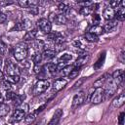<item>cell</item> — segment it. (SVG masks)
<instances>
[{"label":"cell","mask_w":125,"mask_h":125,"mask_svg":"<svg viewBox=\"0 0 125 125\" xmlns=\"http://www.w3.org/2000/svg\"><path fill=\"white\" fill-rule=\"evenodd\" d=\"M15 59L18 62H21L23 60H26L28 55V48L25 43L20 42L14 47V53H13Z\"/></svg>","instance_id":"1"},{"label":"cell","mask_w":125,"mask_h":125,"mask_svg":"<svg viewBox=\"0 0 125 125\" xmlns=\"http://www.w3.org/2000/svg\"><path fill=\"white\" fill-rule=\"evenodd\" d=\"M50 87V82L46 79H39L35 85H34V88H33V95L34 96H37V95H40L42 93H44L48 88Z\"/></svg>","instance_id":"2"},{"label":"cell","mask_w":125,"mask_h":125,"mask_svg":"<svg viewBox=\"0 0 125 125\" xmlns=\"http://www.w3.org/2000/svg\"><path fill=\"white\" fill-rule=\"evenodd\" d=\"M104 100V92L103 88H96L91 96L90 102L94 104H101L103 101Z\"/></svg>","instance_id":"3"},{"label":"cell","mask_w":125,"mask_h":125,"mask_svg":"<svg viewBox=\"0 0 125 125\" xmlns=\"http://www.w3.org/2000/svg\"><path fill=\"white\" fill-rule=\"evenodd\" d=\"M105 84V88L104 89V96H107V97H111L113 96L117 89H118V85L110 78L107 80V82L104 83Z\"/></svg>","instance_id":"4"},{"label":"cell","mask_w":125,"mask_h":125,"mask_svg":"<svg viewBox=\"0 0 125 125\" xmlns=\"http://www.w3.org/2000/svg\"><path fill=\"white\" fill-rule=\"evenodd\" d=\"M5 73L7 74V76L9 75H20V68L19 66L15 63V62H12L11 61H6V63H5Z\"/></svg>","instance_id":"5"},{"label":"cell","mask_w":125,"mask_h":125,"mask_svg":"<svg viewBox=\"0 0 125 125\" xmlns=\"http://www.w3.org/2000/svg\"><path fill=\"white\" fill-rule=\"evenodd\" d=\"M37 26L40 28V30L46 34L50 33L52 31V23L49 21V20L45 18H41L37 21Z\"/></svg>","instance_id":"6"},{"label":"cell","mask_w":125,"mask_h":125,"mask_svg":"<svg viewBox=\"0 0 125 125\" xmlns=\"http://www.w3.org/2000/svg\"><path fill=\"white\" fill-rule=\"evenodd\" d=\"M49 21L51 22H55L56 24L58 25H61V24H65L67 22V18L66 16L62 15V14H54V13H51L50 14V17H49Z\"/></svg>","instance_id":"7"},{"label":"cell","mask_w":125,"mask_h":125,"mask_svg":"<svg viewBox=\"0 0 125 125\" xmlns=\"http://www.w3.org/2000/svg\"><path fill=\"white\" fill-rule=\"evenodd\" d=\"M31 25V22L29 20L27 19H23L21 20V21H18L17 23H15V25L13 26L12 30H16V31H21V30H24V29H27L29 26Z\"/></svg>","instance_id":"8"},{"label":"cell","mask_w":125,"mask_h":125,"mask_svg":"<svg viewBox=\"0 0 125 125\" xmlns=\"http://www.w3.org/2000/svg\"><path fill=\"white\" fill-rule=\"evenodd\" d=\"M48 38L52 40L56 45H61L63 42V36L62 35L61 32L59 31H51L50 33L47 34Z\"/></svg>","instance_id":"9"},{"label":"cell","mask_w":125,"mask_h":125,"mask_svg":"<svg viewBox=\"0 0 125 125\" xmlns=\"http://www.w3.org/2000/svg\"><path fill=\"white\" fill-rule=\"evenodd\" d=\"M85 99H86V96H85L84 92H80V93L76 94V95L73 97V99H72L71 107H72L73 109L76 108V107H78L80 104H83V102L85 101Z\"/></svg>","instance_id":"10"},{"label":"cell","mask_w":125,"mask_h":125,"mask_svg":"<svg viewBox=\"0 0 125 125\" xmlns=\"http://www.w3.org/2000/svg\"><path fill=\"white\" fill-rule=\"evenodd\" d=\"M25 113H26V111H24L23 109H21L20 107L19 108H16L14 110L13 114H12V120L14 122H20L22 119H24V116L26 115Z\"/></svg>","instance_id":"11"},{"label":"cell","mask_w":125,"mask_h":125,"mask_svg":"<svg viewBox=\"0 0 125 125\" xmlns=\"http://www.w3.org/2000/svg\"><path fill=\"white\" fill-rule=\"evenodd\" d=\"M67 84V80L64 79V78H58L54 81L53 83V90L55 92H59L61 91L65 85Z\"/></svg>","instance_id":"12"},{"label":"cell","mask_w":125,"mask_h":125,"mask_svg":"<svg viewBox=\"0 0 125 125\" xmlns=\"http://www.w3.org/2000/svg\"><path fill=\"white\" fill-rule=\"evenodd\" d=\"M103 16L104 18L106 20V21H111L115 18V9L111 8L110 6L106 7L104 10V13H103Z\"/></svg>","instance_id":"13"},{"label":"cell","mask_w":125,"mask_h":125,"mask_svg":"<svg viewBox=\"0 0 125 125\" xmlns=\"http://www.w3.org/2000/svg\"><path fill=\"white\" fill-rule=\"evenodd\" d=\"M125 103V94L124 93H121L119 94L116 98L113 99L112 101V106L118 108V107H121Z\"/></svg>","instance_id":"14"},{"label":"cell","mask_w":125,"mask_h":125,"mask_svg":"<svg viewBox=\"0 0 125 125\" xmlns=\"http://www.w3.org/2000/svg\"><path fill=\"white\" fill-rule=\"evenodd\" d=\"M111 79L119 86V85L121 84V82L123 81V71H122L121 69L115 70V71L112 73V75H111Z\"/></svg>","instance_id":"15"},{"label":"cell","mask_w":125,"mask_h":125,"mask_svg":"<svg viewBox=\"0 0 125 125\" xmlns=\"http://www.w3.org/2000/svg\"><path fill=\"white\" fill-rule=\"evenodd\" d=\"M62 109H61V108L57 109V110L55 111V113H54L52 119L49 121V123H48L47 125H58V123H59L60 118L62 117Z\"/></svg>","instance_id":"16"},{"label":"cell","mask_w":125,"mask_h":125,"mask_svg":"<svg viewBox=\"0 0 125 125\" xmlns=\"http://www.w3.org/2000/svg\"><path fill=\"white\" fill-rule=\"evenodd\" d=\"M37 36V29H32V30H29L27 31L24 36H23V41L25 42H28V41H33Z\"/></svg>","instance_id":"17"},{"label":"cell","mask_w":125,"mask_h":125,"mask_svg":"<svg viewBox=\"0 0 125 125\" xmlns=\"http://www.w3.org/2000/svg\"><path fill=\"white\" fill-rule=\"evenodd\" d=\"M42 59H45V60H51L53 59L55 56H56V51L53 50V49H45L42 53Z\"/></svg>","instance_id":"18"},{"label":"cell","mask_w":125,"mask_h":125,"mask_svg":"<svg viewBox=\"0 0 125 125\" xmlns=\"http://www.w3.org/2000/svg\"><path fill=\"white\" fill-rule=\"evenodd\" d=\"M115 18H116V21H124L125 20V10L124 8H121V7H118L115 9Z\"/></svg>","instance_id":"19"},{"label":"cell","mask_w":125,"mask_h":125,"mask_svg":"<svg viewBox=\"0 0 125 125\" xmlns=\"http://www.w3.org/2000/svg\"><path fill=\"white\" fill-rule=\"evenodd\" d=\"M36 115H37V113H36L35 111L26 114V115L24 116V124H25V125H30V124H32V123L35 121V119H36Z\"/></svg>","instance_id":"20"},{"label":"cell","mask_w":125,"mask_h":125,"mask_svg":"<svg viewBox=\"0 0 125 125\" xmlns=\"http://www.w3.org/2000/svg\"><path fill=\"white\" fill-rule=\"evenodd\" d=\"M32 46H33V49L37 52V53H40V51H44V47H45V44H44V41L43 40H35L33 43H32Z\"/></svg>","instance_id":"21"},{"label":"cell","mask_w":125,"mask_h":125,"mask_svg":"<svg viewBox=\"0 0 125 125\" xmlns=\"http://www.w3.org/2000/svg\"><path fill=\"white\" fill-rule=\"evenodd\" d=\"M89 59H90L89 55L82 56V57H80V58H78V59L76 60V62H74V65L77 66V67H81L82 65H84V64H86V63L88 62Z\"/></svg>","instance_id":"22"},{"label":"cell","mask_w":125,"mask_h":125,"mask_svg":"<svg viewBox=\"0 0 125 125\" xmlns=\"http://www.w3.org/2000/svg\"><path fill=\"white\" fill-rule=\"evenodd\" d=\"M116 26H117V21L116 20H111V21H107V22L104 24V26H103V28H104V31L108 32Z\"/></svg>","instance_id":"23"},{"label":"cell","mask_w":125,"mask_h":125,"mask_svg":"<svg viewBox=\"0 0 125 125\" xmlns=\"http://www.w3.org/2000/svg\"><path fill=\"white\" fill-rule=\"evenodd\" d=\"M88 32L93 33V34L99 36V35H101V34L104 33V28H103V26H101V25H99V24H96V25H93V26L89 29Z\"/></svg>","instance_id":"24"},{"label":"cell","mask_w":125,"mask_h":125,"mask_svg":"<svg viewBox=\"0 0 125 125\" xmlns=\"http://www.w3.org/2000/svg\"><path fill=\"white\" fill-rule=\"evenodd\" d=\"M10 111V106L7 104H0V117H5Z\"/></svg>","instance_id":"25"},{"label":"cell","mask_w":125,"mask_h":125,"mask_svg":"<svg viewBox=\"0 0 125 125\" xmlns=\"http://www.w3.org/2000/svg\"><path fill=\"white\" fill-rule=\"evenodd\" d=\"M106 80H107V78H106V74H104V75L101 76L99 79H97V80L94 82L93 86H95L96 88H102V86L104 85V83L106 82Z\"/></svg>","instance_id":"26"},{"label":"cell","mask_w":125,"mask_h":125,"mask_svg":"<svg viewBox=\"0 0 125 125\" xmlns=\"http://www.w3.org/2000/svg\"><path fill=\"white\" fill-rule=\"evenodd\" d=\"M59 11H60V14H62V15H67L70 11V7L68 5H66L65 3H61L59 5Z\"/></svg>","instance_id":"27"},{"label":"cell","mask_w":125,"mask_h":125,"mask_svg":"<svg viewBox=\"0 0 125 125\" xmlns=\"http://www.w3.org/2000/svg\"><path fill=\"white\" fill-rule=\"evenodd\" d=\"M84 38H85L86 41H88V42H97V41L99 40V36H97V35H95V34H93V33H90V32L85 33Z\"/></svg>","instance_id":"28"},{"label":"cell","mask_w":125,"mask_h":125,"mask_svg":"<svg viewBox=\"0 0 125 125\" xmlns=\"http://www.w3.org/2000/svg\"><path fill=\"white\" fill-rule=\"evenodd\" d=\"M92 12H93V6H92V5H91V6H87V7H82V8L79 10L80 15H82V16H88V15H90Z\"/></svg>","instance_id":"29"},{"label":"cell","mask_w":125,"mask_h":125,"mask_svg":"<svg viewBox=\"0 0 125 125\" xmlns=\"http://www.w3.org/2000/svg\"><path fill=\"white\" fill-rule=\"evenodd\" d=\"M71 60H72V55H70V54H68V53H64V54H62V55L59 58L58 62H69V61H71Z\"/></svg>","instance_id":"30"},{"label":"cell","mask_w":125,"mask_h":125,"mask_svg":"<svg viewBox=\"0 0 125 125\" xmlns=\"http://www.w3.org/2000/svg\"><path fill=\"white\" fill-rule=\"evenodd\" d=\"M79 72H80V67H77V66H73V68L71 69V71H70V73H69L68 77H69L70 79L76 78V77L78 76Z\"/></svg>","instance_id":"31"},{"label":"cell","mask_w":125,"mask_h":125,"mask_svg":"<svg viewBox=\"0 0 125 125\" xmlns=\"http://www.w3.org/2000/svg\"><path fill=\"white\" fill-rule=\"evenodd\" d=\"M72 45H73V47L77 48L78 50H82V51H84V50H85V45H84V44L82 43V41H81V40H79V39L74 40V41L72 42Z\"/></svg>","instance_id":"32"},{"label":"cell","mask_w":125,"mask_h":125,"mask_svg":"<svg viewBox=\"0 0 125 125\" xmlns=\"http://www.w3.org/2000/svg\"><path fill=\"white\" fill-rule=\"evenodd\" d=\"M46 67H47V70H48L51 74H55V73L57 72V64L54 63V62H49V63H47Z\"/></svg>","instance_id":"33"},{"label":"cell","mask_w":125,"mask_h":125,"mask_svg":"<svg viewBox=\"0 0 125 125\" xmlns=\"http://www.w3.org/2000/svg\"><path fill=\"white\" fill-rule=\"evenodd\" d=\"M6 80L11 84H16L20 81V75H9L7 76Z\"/></svg>","instance_id":"34"},{"label":"cell","mask_w":125,"mask_h":125,"mask_svg":"<svg viewBox=\"0 0 125 125\" xmlns=\"http://www.w3.org/2000/svg\"><path fill=\"white\" fill-rule=\"evenodd\" d=\"M8 53V46L6 45V43L2 40H0V55L5 56Z\"/></svg>","instance_id":"35"},{"label":"cell","mask_w":125,"mask_h":125,"mask_svg":"<svg viewBox=\"0 0 125 125\" xmlns=\"http://www.w3.org/2000/svg\"><path fill=\"white\" fill-rule=\"evenodd\" d=\"M32 61H33V62L35 64L36 63H40L41 61H42V55H41V53H35L32 56Z\"/></svg>","instance_id":"36"},{"label":"cell","mask_w":125,"mask_h":125,"mask_svg":"<svg viewBox=\"0 0 125 125\" xmlns=\"http://www.w3.org/2000/svg\"><path fill=\"white\" fill-rule=\"evenodd\" d=\"M72 68H73V66H71V65H66V66H64V67L62 69V74L63 76H68Z\"/></svg>","instance_id":"37"},{"label":"cell","mask_w":125,"mask_h":125,"mask_svg":"<svg viewBox=\"0 0 125 125\" xmlns=\"http://www.w3.org/2000/svg\"><path fill=\"white\" fill-rule=\"evenodd\" d=\"M38 8H39L38 6L29 7V8H27V11H28L30 14H32V15H37V14L39 13V9H38Z\"/></svg>","instance_id":"38"},{"label":"cell","mask_w":125,"mask_h":125,"mask_svg":"<svg viewBox=\"0 0 125 125\" xmlns=\"http://www.w3.org/2000/svg\"><path fill=\"white\" fill-rule=\"evenodd\" d=\"M42 70H43V67H42V65H41L40 63H36V64H34V67H33V71H34V73L38 74V73H40Z\"/></svg>","instance_id":"39"},{"label":"cell","mask_w":125,"mask_h":125,"mask_svg":"<svg viewBox=\"0 0 125 125\" xmlns=\"http://www.w3.org/2000/svg\"><path fill=\"white\" fill-rule=\"evenodd\" d=\"M2 84H3V87H4V89L6 91H10L11 90V83H9L7 80H3Z\"/></svg>","instance_id":"40"},{"label":"cell","mask_w":125,"mask_h":125,"mask_svg":"<svg viewBox=\"0 0 125 125\" xmlns=\"http://www.w3.org/2000/svg\"><path fill=\"white\" fill-rule=\"evenodd\" d=\"M7 21V16L3 12L0 11V23H4Z\"/></svg>","instance_id":"41"},{"label":"cell","mask_w":125,"mask_h":125,"mask_svg":"<svg viewBox=\"0 0 125 125\" xmlns=\"http://www.w3.org/2000/svg\"><path fill=\"white\" fill-rule=\"evenodd\" d=\"M21 62V66L24 67V68H28V67L30 66V62H29L28 61H26V60H23V61H21V62Z\"/></svg>","instance_id":"42"},{"label":"cell","mask_w":125,"mask_h":125,"mask_svg":"<svg viewBox=\"0 0 125 125\" xmlns=\"http://www.w3.org/2000/svg\"><path fill=\"white\" fill-rule=\"evenodd\" d=\"M93 22H94V25H96V24H98L100 22V17H99V15H97V14L93 15Z\"/></svg>","instance_id":"43"},{"label":"cell","mask_w":125,"mask_h":125,"mask_svg":"<svg viewBox=\"0 0 125 125\" xmlns=\"http://www.w3.org/2000/svg\"><path fill=\"white\" fill-rule=\"evenodd\" d=\"M123 121H124V112H121L119 114V117H118V124L123 125Z\"/></svg>","instance_id":"44"},{"label":"cell","mask_w":125,"mask_h":125,"mask_svg":"<svg viewBox=\"0 0 125 125\" xmlns=\"http://www.w3.org/2000/svg\"><path fill=\"white\" fill-rule=\"evenodd\" d=\"M45 106H46V104H42L41 106H39V107H38V108L35 110V112H36V113H39V112H41V111H42V110L45 108Z\"/></svg>","instance_id":"45"},{"label":"cell","mask_w":125,"mask_h":125,"mask_svg":"<svg viewBox=\"0 0 125 125\" xmlns=\"http://www.w3.org/2000/svg\"><path fill=\"white\" fill-rule=\"evenodd\" d=\"M3 80H5V74H4V72L0 69V81L2 82Z\"/></svg>","instance_id":"46"},{"label":"cell","mask_w":125,"mask_h":125,"mask_svg":"<svg viewBox=\"0 0 125 125\" xmlns=\"http://www.w3.org/2000/svg\"><path fill=\"white\" fill-rule=\"evenodd\" d=\"M82 82H83V80H80L79 82H77V83H75V84H74V86H73V89H75V88H77V87H79V85H80V84H81Z\"/></svg>","instance_id":"47"},{"label":"cell","mask_w":125,"mask_h":125,"mask_svg":"<svg viewBox=\"0 0 125 125\" xmlns=\"http://www.w3.org/2000/svg\"><path fill=\"white\" fill-rule=\"evenodd\" d=\"M4 102V96H3V94L0 92V104H2Z\"/></svg>","instance_id":"48"},{"label":"cell","mask_w":125,"mask_h":125,"mask_svg":"<svg viewBox=\"0 0 125 125\" xmlns=\"http://www.w3.org/2000/svg\"><path fill=\"white\" fill-rule=\"evenodd\" d=\"M37 125H39V124H37Z\"/></svg>","instance_id":"49"}]
</instances>
